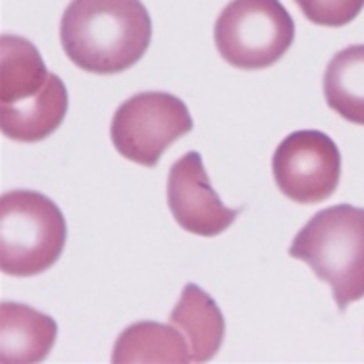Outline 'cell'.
Returning a JSON list of instances; mask_svg holds the SVG:
<instances>
[{
    "instance_id": "1",
    "label": "cell",
    "mask_w": 364,
    "mask_h": 364,
    "mask_svg": "<svg viewBox=\"0 0 364 364\" xmlns=\"http://www.w3.org/2000/svg\"><path fill=\"white\" fill-rule=\"evenodd\" d=\"M150 42L152 19L140 0H71L60 19L63 50L87 73H123Z\"/></svg>"
},
{
    "instance_id": "2",
    "label": "cell",
    "mask_w": 364,
    "mask_h": 364,
    "mask_svg": "<svg viewBox=\"0 0 364 364\" xmlns=\"http://www.w3.org/2000/svg\"><path fill=\"white\" fill-rule=\"evenodd\" d=\"M289 256L306 262L346 312L364 298V208L337 204L318 210L294 237Z\"/></svg>"
},
{
    "instance_id": "3",
    "label": "cell",
    "mask_w": 364,
    "mask_h": 364,
    "mask_svg": "<svg viewBox=\"0 0 364 364\" xmlns=\"http://www.w3.org/2000/svg\"><path fill=\"white\" fill-rule=\"evenodd\" d=\"M67 223L48 196L31 190L6 192L0 198V269L4 275L33 277L50 267L65 250Z\"/></svg>"
},
{
    "instance_id": "4",
    "label": "cell",
    "mask_w": 364,
    "mask_h": 364,
    "mask_svg": "<svg viewBox=\"0 0 364 364\" xmlns=\"http://www.w3.org/2000/svg\"><path fill=\"white\" fill-rule=\"evenodd\" d=\"M296 26L279 0H231L215 23V44L225 63L260 71L291 48Z\"/></svg>"
},
{
    "instance_id": "5",
    "label": "cell",
    "mask_w": 364,
    "mask_h": 364,
    "mask_svg": "<svg viewBox=\"0 0 364 364\" xmlns=\"http://www.w3.org/2000/svg\"><path fill=\"white\" fill-rule=\"evenodd\" d=\"M192 129V114L181 98L168 92H140L117 109L111 140L123 159L152 168L171 144Z\"/></svg>"
},
{
    "instance_id": "6",
    "label": "cell",
    "mask_w": 364,
    "mask_h": 364,
    "mask_svg": "<svg viewBox=\"0 0 364 364\" xmlns=\"http://www.w3.org/2000/svg\"><path fill=\"white\" fill-rule=\"evenodd\" d=\"M273 177L279 192L298 204L333 196L341 177L337 144L318 129H300L281 141L273 154Z\"/></svg>"
},
{
    "instance_id": "7",
    "label": "cell",
    "mask_w": 364,
    "mask_h": 364,
    "mask_svg": "<svg viewBox=\"0 0 364 364\" xmlns=\"http://www.w3.org/2000/svg\"><path fill=\"white\" fill-rule=\"evenodd\" d=\"M167 202L173 219L188 233L215 237L229 229L244 208H227L213 190L200 152L173 163L167 179Z\"/></svg>"
},
{
    "instance_id": "8",
    "label": "cell",
    "mask_w": 364,
    "mask_h": 364,
    "mask_svg": "<svg viewBox=\"0 0 364 364\" xmlns=\"http://www.w3.org/2000/svg\"><path fill=\"white\" fill-rule=\"evenodd\" d=\"M56 341L53 316L19 302L0 304V358L2 363H40Z\"/></svg>"
},
{
    "instance_id": "9",
    "label": "cell",
    "mask_w": 364,
    "mask_h": 364,
    "mask_svg": "<svg viewBox=\"0 0 364 364\" xmlns=\"http://www.w3.org/2000/svg\"><path fill=\"white\" fill-rule=\"evenodd\" d=\"M53 75L38 48L26 38L4 33L0 40V107H21L40 98Z\"/></svg>"
},
{
    "instance_id": "10",
    "label": "cell",
    "mask_w": 364,
    "mask_h": 364,
    "mask_svg": "<svg viewBox=\"0 0 364 364\" xmlns=\"http://www.w3.org/2000/svg\"><path fill=\"white\" fill-rule=\"evenodd\" d=\"M168 323L186 337L192 363H206L221 350L225 337L223 312L196 283L183 287L179 302L171 310Z\"/></svg>"
},
{
    "instance_id": "11",
    "label": "cell",
    "mask_w": 364,
    "mask_h": 364,
    "mask_svg": "<svg viewBox=\"0 0 364 364\" xmlns=\"http://www.w3.org/2000/svg\"><path fill=\"white\" fill-rule=\"evenodd\" d=\"M69 111V92L58 75H53L48 90L21 107H0V129L9 140L33 141L46 140L63 125Z\"/></svg>"
},
{
    "instance_id": "12",
    "label": "cell",
    "mask_w": 364,
    "mask_h": 364,
    "mask_svg": "<svg viewBox=\"0 0 364 364\" xmlns=\"http://www.w3.org/2000/svg\"><path fill=\"white\" fill-rule=\"evenodd\" d=\"M112 363H192L186 337L171 323H136L114 343Z\"/></svg>"
},
{
    "instance_id": "13",
    "label": "cell",
    "mask_w": 364,
    "mask_h": 364,
    "mask_svg": "<svg viewBox=\"0 0 364 364\" xmlns=\"http://www.w3.org/2000/svg\"><path fill=\"white\" fill-rule=\"evenodd\" d=\"M323 94L341 119L364 125V44L348 46L329 60Z\"/></svg>"
},
{
    "instance_id": "14",
    "label": "cell",
    "mask_w": 364,
    "mask_h": 364,
    "mask_svg": "<svg viewBox=\"0 0 364 364\" xmlns=\"http://www.w3.org/2000/svg\"><path fill=\"white\" fill-rule=\"evenodd\" d=\"M296 4L309 21L323 28H343L364 9V0H296Z\"/></svg>"
}]
</instances>
